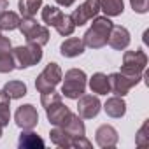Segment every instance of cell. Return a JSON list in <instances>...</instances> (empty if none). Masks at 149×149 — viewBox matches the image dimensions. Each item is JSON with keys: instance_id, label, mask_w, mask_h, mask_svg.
Here are the masks:
<instances>
[{"instance_id": "cell-16", "label": "cell", "mask_w": 149, "mask_h": 149, "mask_svg": "<svg viewBox=\"0 0 149 149\" xmlns=\"http://www.w3.org/2000/svg\"><path fill=\"white\" fill-rule=\"evenodd\" d=\"M72 139H76V137H83L84 133H86V128H84V123H83V118L79 116V114H74V112H70L68 114V118L60 125Z\"/></svg>"}, {"instance_id": "cell-21", "label": "cell", "mask_w": 149, "mask_h": 149, "mask_svg": "<svg viewBox=\"0 0 149 149\" xmlns=\"http://www.w3.org/2000/svg\"><path fill=\"white\" fill-rule=\"evenodd\" d=\"M49 139H51V142L54 144V146H58V147H63V149H68V147H72V137L61 128V126H54L51 132H49Z\"/></svg>"}, {"instance_id": "cell-30", "label": "cell", "mask_w": 149, "mask_h": 149, "mask_svg": "<svg viewBox=\"0 0 149 149\" xmlns=\"http://www.w3.org/2000/svg\"><path fill=\"white\" fill-rule=\"evenodd\" d=\"M54 2H56L58 6H61V7H70V6H74V2H76V0H54Z\"/></svg>"}, {"instance_id": "cell-32", "label": "cell", "mask_w": 149, "mask_h": 149, "mask_svg": "<svg viewBox=\"0 0 149 149\" xmlns=\"http://www.w3.org/2000/svg\"><path fill=\"white\" fill-rule=\"evenodd\" d=\"M6 97H7V95H6V93H4V91H0V100H4V98H6Z\"/></svg>"}, {"instance_id": "cell-26", "label": "cell", "mask_w": 149, "mask_h": 149, "mask_svg": "<svg viewBox=\"0 0 149 149\" xmlns=\"http://www.w3.org/2000/svg\"><path fill=\"white\" fill-rule=\"evenodd\" d=\"M11 98L6 97L4 100H0V126H7L9 119H11V105H9Z\"/></svg>"}, {"instance_id": "cell-17", "label": "cell", "mask_w": 149, "mask_h": 149, "mask_svg": "<svg viewBox=\"0 0 149 149\" xmlns=\"http://www.w3.org/2000/svg\"><path fill=\"white\" fill-rule=\"evenodd\" d=\"M84 47L86 46H84L83 39H79V37H68L67 40L61 42L60 53L65 58H76V56H81L84 53Z\"/></svg>"}, {"instance_id": "cell-4", "label": "cell", "mask_w": 149, "mask_h": 149, "mask_svg": "<svg viewBox=\"0 0 149 149\" xmlns=\"http://www.w3.org/2000/svg\"><path fill=\"white\" fill-rule=\"evenodd\" d=\"M14 58V68H28L32 65H37L42 60V46L35 42H26L25 46H18L13 49Z\"/></svg>"}, {"instance_id": "cell-23", "label": "cell", "mask_w": 149, "mask_h": 149, "mask_svg": "<svg viewBox=\"0 0 149 149\" xmlns=\"http://www.w3.org/2000/svg\"><path fill=\"white\" fill-rule=\"evenodd\" d=\"M100 11H104L107 18H114L123 14L125 4L123 0H100Z\"/></svg>"}, {"instance_id": "cell-20", "label": "cell", "mask_w": 149, "mask_h": 149, "mask_svg": "<svg viewBox=\"0 0 149 149\" xmlns=\"http://www.w3.org/2000/svg\"><path fill=\"white\" fill-rule=\"evenodd\" d=\"M90 88L97 95H107V93H111L109 76H105V74H102V72L93 74V76L90 77Z\"/></svg>"}, {"instance_id": "cell-2", "label": "cell", "mask_w": 149, "mask_h": 149, "mask_svg": "<svg viewBox=\"0 0 149 149\" xmlns=\"http://www.w3.org/2000/svg\"><path fill=\"white\" fill-rule=\"evenodd\" d=\"M61 79H63V84H61V95L63 97L77 100L81 95H84L86 83H88V77H86L84 70L70 68V70L65 72V76H61Z\"/></svg>"}, {"instance_id": "cell-10", "label": "cell", "mask_w": 149, "mask_h": 149, "mask_svg": "<svg viewBox=\"0 0 149 149\" xmlns=\"http://www.w3.org/2000/svg\"><path fill=\"white\" fill-rule=\"evenodd\" d=\"M14 119H16V125L21 130H32L39 123V114H37V109L32 104H25V105L18 107V111L14 114Z\"/></svg>"}, {"instance_id": "cell-7", "label": "cell", "mask_w": 149, "mask_h": 149, "mask_svg": "<svg viewBox=\"0 0 149 149\" xmlns=\"http://www.w3.org/2000/svg\"><path fill=\"white\" fill-rule=\"evenodd\" d=\"M146 67H147V54L142 49L126 51L123 54V65H121V72L123 74H130V76H144Z\"/></svg>"}, {"instance_id": "cell-27", "label": "cell", "mask_w": 149, "mask_h": 149, "mask_svg": "<svg viewBox=\"0 0 149 149\" xmlns=\"http://www.w3.org/2000/svg\"><path fill=\"white\" fill-rule=\"evenodd\" d=\"M60 100H61V95L56 93L54 90H53V91H47V93H42V97H40V104H42L44 109H46L47 105L54 104V102H60Z\"/></svg>"}, {"instance_id": "cell-6", "label": "cell", "mask_w": 149, "mask_h": 149, "mask_svg": "<svg viewBox=\"0 0 149 149\" xmlns=\"http://www.w3.org/2000/svg\"><path fill=\"white\" fill-rule=\"evenodd\" d=\"M19 30L23 33V37L26 39V42H35L39 46H46L49 42V30L42 25H39L33 18H23Z\"/></svg>"}, {"instance_id": "cell-25", "label": "cell", "mask_w": 149, "mask_h": 149, "mask_svg": "<svg viewBox=\"0 0 149 149\" xmlns=\"http://www.w3.org/2000/svg\"><path fill=\"white\" fill-rule=\"evenodd\" d=\"M18 7L23 18H33L37 11L42 7V0H19Z\"/></svg>"}, {"instance_id": "cell-28", "label": "cell", "mask_w": 149, "mask_h": 149, "mask_svg": "<svg viewBox=\"0 0 149 149\" xmlns=\"http://www.w3.org/2000/svg\"><path fill=\"white\" fill-rule=\"evenodd\" d=\"M130 6L135 13L139 14H146L149 11V0H130Z\"/></svg>"}, {"instance_id": "cell-31", "label": "cell", "mask_w": 149, "mask_h": 149, "mask_svg": "<svg viewBox=\"0 0 149 149\" xmlns=\"http://www.w3.org/2000/svg\"><path fill=\"white\" fill-rule=\"evenodd\" d=\"M7 7H9V2H7V0H0V14H2L4 11H7Z\"/></svg>"}, {"instance_id": "cell-22", "label": "cell", "mask_w": 149, "mask_h": 149, "mask_svg": "<svg viewBox=\"0 0 149 149\" xmlns=\"http://www.w3.org/2000/svg\"><path fill=\"white\" fill-rule=\"evenodd\" d=\"M2 91L11 98V100H16V98H21L26 95V84L23 81H9L4 84Z\"/></svg>"}, {"instance_id": "cell-12", "label": "cell", "mask_w": 149, "mask_h": 149, "mask_svg": "<svg viewBox=\"0 0 149 149\" xmlns=\"http://www.w3.org/2000/svg\"><path fill=\"white\" fill-rule=\"evenodd\" d=\"M14 70V58L9 37L0 35V74H7Z\"/></svg>"}, {"instance_id": "cell-5", "label": "cell", "mask_w": 149, "mask_h": 149, "mask_svg": "<svg viewBox=\"0 0 149 149\" xmlns=\"http://www.w3.org/2000/svg\"><path fill=\"white\" fill-rule=\"evenodd\" d=\"M61 76H63V72H61V68H60L58 63H54V61L47 63L46 68L39 74L37 79H35V88H37V91H39V93L53 91V90L60 84Z\"/></svg>"}, {"instance_id": "cell-3", "label": "cell", "mask_w": 149, "mask_h": 149, "mask_svg": "<svg viewBox=\"0 0 149 149\" xmlns=\"http://www.w3.org/2000/svg\"><path fill=\"white\" fill-rule=\"evenodd\" d=\"M42 19L47 26H53L56 28V32L63 37H68L74 33V30H76V25H74L72 18L68 14H63L58 7L54 6H46L42 9Z\"/></svg>"}, {"instance_id": "cell-9", "label": "cell", "mask_w": 149, "mask_h": 149, "mask_svg": "<svg viewBox=\"0 0 149 149\" xmlns=\"http://www.w3.org/2000/svg\"><path fill=\"white\" fill-rule=\"evenodd\" d=\"M98 13H100V0H86V2H83L70 14V18H72V21H74L76 26H83L90 19L97 18Z\"/></svg>"}, {"instance_id": "cell-34", "label": "cell", "mask_w": 149, "mask_h": 149, "mask_svg": "<svg viewBox=\"0 0 149 149\" xmlns=\"http://www.w3.org/2000/svg\"><path fill=\"white\" fill-rule=\"evenodd\" d=\"M0 35H2V28H0Z\"/></svg>"}, {"instance_id": "cell-33", "label": "cell", "mask_w": 149, "mask_h": 149, "mask_svg": "<svg viewBox=\"0 0 149 149\" xmlns=\"http://www.w3.org/2000/svg\"><path fill=\"white\" fill-rule=\"evenodd\" d=\"M0 137H2V126H0Z\"/></svg>"}, {"instance_id": "cell-11", "label": "cell", "mask_w": 149, "mask_h": 149, "mask_svg": "<svg viewBox=\"0 0 149 149\" xmlns=\"http://www.w3.org/2000/svg\"><path fill=\"white\" fill-rule=\"evenodd\" d=\"M77 114L83 118V119H93L98 116L100 109H102V104L98 100V97H93V95H81L77 98Z\"/></svg>"}, {"instance_id": "cell-1", "label": "cell", "mask_w": 149, "mask_h": 149, "mask_svg": "<svg viewBox=\"0 0 149 149\" xmlns=\"http://www.w3.org/2000/svg\"><path fill=\"white\" fill-rule=\"evenodd\" d=\"M112 26H114V23L107 16H97V18H93L91 26L86 30V33L83 37L84 46L86 47H91V49L104 47L107 44V40H109V35H111Z\"/></svg>"}, {"instance_id": "cell-15", "label": "cell", "mask_w": 149, "mask_h": 149, "mask_svg": "<svg viewBox=\"0 0 149 149\" xmlns=\"http://www.w3.org/2000/svg\"><path fill=\"white\" fill-rule=\"evenodd\" d=\"M72 111L60 100V102H54V104H51V105H47L46 107V114H47V119H49V123L51 125H54V126H60L67 118H68V114H70Z\"/></svg>"}, {"instance_id": "cell-14", "label": "cell", "mask_w": 149, "mask_h": 149, "mask_svg": "<svg viewBox=\"0 0 149 149\" xmlns=\"http://www.w3.org/2000/svg\"><path fill=\"white\" fill-rule=\"evenodd\" d=\"M95 139H97V144L100 147H114L119 140V135H118V130L111 125H102L97 128V133H95Z\"/></svg>"}, {"instance_id": "cell-18", "label": "cell", "mask_w": 149, "mask_h": 149, "mask_svg": "<svg viewBox=\"0 0 149 149\" xmlns=\"http://www.w3.org/2000/svg\"><path fill=\"white\" fill-rule=\"evenodd\" d=\"M104 111L109 118H123L126 114V104L123 100V97H111L107 98V102L104 104Z\"/></svg>"}, {"instance_id": "cell-19", "label": "cell", "mask_w": 149, "mask_h": 149, "mask_svg": "<svg viewBox=\"0 0 149 149\" xmlns=\"http://www.w3.org/2000/svg\"><path fill=\"white\" fill-rule=\"evenodd\" d=\"M18 147L19 149H37V147L42 149L44 140L37 133H33L30 130H23V133L19 135V140H18Z\"/></svg>"}, {"instance_id": "cell-13", "label": "cell", "mask_w": 149, "mask_h": 149, "mask_svg": "<svg viewBox=\"0 0 149 149\" xmlns=\"http://www.w3.org/2000/svg\"><path fill=\"white\" fill-rule=\"evenodd\" d=\"M107 44L112 47V49H116V51H123V49H126L128 46H130V32L125 28V26H112V30H111V35H109V40H107Z\"/></svg>"}, {"instance_id": "cell-24", "label": "cell", "mask_w": 149, "mask_h": 149, "mask_svg": "<svg viewBox=\"0 0 149 149\" xmlns=\"http://www.w3.org/2000/svg\"><path fill=\"white\" fill-rule=\"evenodd\" d=\"M21 25V18L13 13V11H4L0 14V28L2 30H7V32H13L16 28H19Z\"/></svg>"}, {"instance_id": "cell-29", "label": "cell", "mask_w": 149, "mask_h": 149, "mask_svg": "<svg viewBox=\"0 0 149 149\" xmlns=\"http://www.w3.org/2000/svg\"><path fill=\"white\" fill-rule=\"evenodd\" d=\"M146 130H147V121L142 125V128H140L139 133H137V139H135L137 146H146V144L149 142V139H147V135H146Z\"/></svg>"}, {"instance_id": "cell-8", "label": "cell", "mask_w": 149, "mask_h": 149, "mask_svg": "<svg viewBox=\"0 0 149 149\" xmlns=\"http://www.w3.org/2000/svg\"><path fill=\"white\" fill-rule=\"evenodd\" d=\"M144 76H130V74H123V72H114L109 76V86L111 91L118 97H125L133 86H137L142 81Z\"/></svg>"}]
</instances>
